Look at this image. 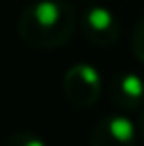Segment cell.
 I'll return each mask as SVG.
<instances>
[{
	"label": "cell",
	"mask_w": 144,
	"mask_h": 146,
	"mask_svg": "<svg viewBox=\"0 0 144 146\" xmlns=\"http://www.w3.org/2000/svg\"><path fill=\"white\" fill-rule=\"evenodd\" d=\"M76 11L66 0H36L17 19V32L34 49H57L70 40Z\"/></svg>",
	"instance_id": "1"
},
{
	"label": "cell",
	"mask_w": 144,
	"mask_h": 146,
	"mask_svg": "<svg viewBox=\"0 0 144 146\" xmlns=\"http://www.w3.org/2000/svg\"><path fill=\"white\" fill-rule=\"evenodd\" d=\"M64 93L74 106L87 108L98 102L102 93V76L89 64H76L64 76Z\"/></svg>",
	"instance_id": "2"
},
{
	"label": "cell",
	"mask_w": 144,
	"mask_h": 146,
	"mask_svg": "<svg viewBox=\"0 0 144 146\" xmlns=\"http://www.w3.org/2000/svg\"><path fill=\"white\" fill-rule=\"evenodd\" d=\"M81 30L85 38L96 47H110L117 42L121 26H119V19L110 9L96 4V7H89L85 11L81 19Z\"/></svg>",
	"instance_id": "3"
},
{
	"label": "cell",
	"mask_w": 144,
	"mask_h": 146,
	"mask_svg": "<svg viewBox=\"0 0 144 146\" xmlns=\"http://www.w3.org/2000/svg\"><path fill=\"white\" fill-rule=\"evenodd\" d=\"M136 127L127 117L112 114L96 125L91 146H136Z\"/></svg>",
	"instance_id": "4"
},
{
	"label": "cell",
	"mask_w": 144,
	"mask_h": 146,
	"mask_svg": "<svg viewBox=\"0 0 144 146\" xmlns=\"http://www.w3.org/2000/svg\"><path fill=\"white\" fill-rule=\"evenodd\" d=\"M110 100L123 110H138L144 102V83L133 72H123L110 83Z\"/></svg>",
	"instance_id": "5"
},
{
	"label": "cell",
	"mask_w": 144,
	"mask_h": 146,
	"mask_svg": "<svg viewBox=\"0 0 144 146\" xmlns=\"http://www.w3.org/2000/svg\"><path fill=\"white\" fill-rule=\"evenodd\" d=\"M4 146H47L38 135L30 133V131H15L7 138Z\"/></svg>",
	"instance_id": "6"
},
{
	"label": "cell",
	"mask_w": 144,
	"mask_h": 146,
	"mask_svg": "<svg viewBox=\"0 0 144 146\" xmlns=\"http://www.w3.org/2000/svg\"><path fill=\"white\" fill-rule=\"evenodd\" d=\"M131 47H133V53H136V57L140 59V62H144V15L140 17V21H138L136 30H133Z\"/></svg>",
	"instance_id": "7"
},
{
	"label": "cell",
	"mask_w": 144,
	"mask_h": 146,
	"mask_svg": "<svg viewBox=\"0 0 144 146\" xmlns=\"http://www.w3.org/2000/svg\"><path fill=\"white\" fill-rule=\"evenodd\" d=\"M140 133H142V138H144V110H142V114H140Z\"/></svg>",
	"instance_id": "8"
}]
</instances>
